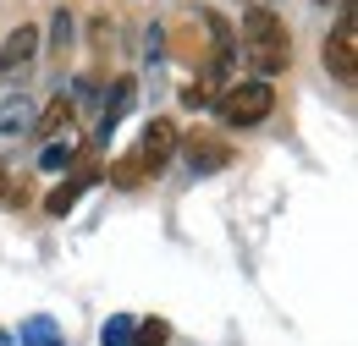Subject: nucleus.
Masks as SVG:
<instances>
[{
  "label": "nucleus",
  "instance_id": "obj_1",
  "mask_svg": "<svg viewBox=\"0 0 358 346\" xmlns=\"http://www.w3.org/2000/svg\"><path fill=\"white\" fill-rule=\"evenodd\" d=\"M237 50L248 55V66H254V77H281L287 66H292V39H287V22L270 11V6H248L243 11V39Z\"/></svg>",
  "mask_w": 358,
  "mask_h": 346
},
{
  "label": "nucleus",
  "instance_id": "obj_2",
  "mask_svg": "<svg viewBox=\"0 0 358 346\" xmlns=\"http://www.w3.org/2000/svg\"><path fill=\"white\" fill-rule=\"evenodd\" d=\"M270 110H275V88L265 77H237V83L226 88L221 99H215V116H221V127H259Z\"/></svg>",
  "mask_w": 358,
  "mask_h": 346
},
{
  "label": "nucleus",
  "instance_id": "obj_3",
  "mask_svg": "<svg viewBox=\"0 0 358 346\" xmlns=\"http://www.w3.org/2000/svg\"><path fill=\"white\" fill-rule=\"evenodd\" d=\"M320 61H325V72L336 83H358V11H353V0H342L336 28L320 44Z\"/></svg>",
  "mask_w": 358,
  "mask_h": 346
},
{
  "label": "nucleus",
  "instance_id": "obj_4",
  "mask_svg": "<svg viewBox=\"0 0 358 346\" xmlns=\"http://www.w3.org/2000/svg\"><path fill=\"white\" fill-rule=\"evenodd\" d=\"M177 121H171V116H155V121H149V132H143V143H138V171L143 176H160L166 171V165H171V160H177Z\"/></svg>",
  "mask_w": 358,
  "mask_h": 346
},
{
  "label": "nucleus",
  "instance_id": "obj_5",
  "mask_svg": "<svg viewBox=\"0 0 358 346\" xmlns=\"http://www.w3.org/2000/svg\"><path fill=\"white\" fill-rule=\"evenodd\" d=\"M182 154H187V165H193V176H215L231 165V143H221V137H210V132H193L187 143H177Z\"/></svg>",
  "mask_w": 358,
  "mask_h": 346
},
{
  "label": "nucleus",
  "instance_id": "obj_6",
  "mask_svg": "<svg viewBox=\"0 0 358 346\" xmlns=\"http://www.w3.org/2000/svg\"><path fill=\"white\" fill-rule=\"evenodd\" d=\"M34 55H39V28H34V22H22V28H11L6 44H0V72H22Z\"/></svg>",
  "mask_w": 358,
  "mask_h": 346
},
{
  "label": "nucleus",
  "instance_id": "obj_7",
  "mask_svg": "<svg viewBox=\"0 0 358 346\" xmlns=\"http://www.w3.org/2000/svg\"><path fill=\"white\" fill-rule=\"evenodd\" d=\"M94 181H99V171H78V176H66V181H61V187H55V193L45 198V215H72V204L89 193Z\"/></svg>",
  "mask_w": 358,
  "mask_h": 346
},
{
  "label": "nucleus",
  "instance_id": "obj_8",
  "mask_svg": "<svg viewBox=\"0 0 358 346\" xmlns=\"http://www.w3.org/2000/svg\"><path fill=\"white\" fill-rule=\"evenodd\" d=\"M66 127H72V99L61 93V99H50V105H45V116L34 121V132H39V137H55V132H66Z\"/></svg>",
  "mask_w": 358,
  "mask_h": 346
},
{
  "label": "nucleus",
  "instance_id": "obj_9",
  "mask_svg": "<svg viewBox=\"0 0 358 346\" xmlns=\"http://www.w3.org/2000/svg\"><path fill=\"white\" fill-rule=\"evenodd\" d=\"M17 341H22V346H61V330H55V319H45V313H34V319H22V330H17Z\"/></svg>",
  "mask_w": 358,
  "mask_h": 346
},
{
  "label": "nucleus",
  "instance_id": "obj_10",
  "mask_svg": "<svg viewBox=\"0 0 358 346\" xmlns=\"http://www.w3.org/2000/svg\"><path fill=\"white\" fill-rule=\"evenodd\" d=\"M127 105H133V83L122 77V83H116V93L105 99V110H99V137H110V132H116V121H122V110H127Z\"/></svg>",
  "mask_w": 358,
  "mask_h": 346
},
{
  "label": "nucleus",
  "instance_id": "obj_11",
  "mask_svg": "<svg viewBox=\"0 0 358 346\" xmlns=\"http://www.w3.org/2000/svg\"><path fill=\"white\" fill-rule=\"evenodd\" d=\"M72 154H78V143H72V137H50L45 154H39V171H66V165H72Z\"/></svg>",
  "mask_w": 358,
  "mask_h": 346
},
{
  "label": "nucleus",
  "instance_id": "obj_12",
  "mask_svg": "<svg viewBox=\"0 0 358 346\" xmlns=\"http://www.w3.org/2000/svg\"><path fill=\"white\" fill-rule=\"evenodd\" d=\"M22 121H28V99H22V93H11V99L0 105V137L22 132Z\"/></svg>",
  "mask_w": 358,
  "mask_h": 346
},
{
  "label": "nucleus",
  "instance_id": "obj_13",
  "mask_svg": "<svg viewBox=\"0 0 358 346\" xmlns=\"http://www.w3.org/2000/svg\"><path fill=\"white\" fill-rule=\"evenodd\" d=\"M171 341V324L166 319H143V324H133V346H166Z\"/></svg>",
  "mask_w": 358,
  "mask_h": 346
},
{
  "label": "nucleus",
  "instance_id": "obj_14",
  "mask_svg": "<svg viewBox=\"0 0 358 346\" xmlns=\"http://www.w3.org/2000/svg\"><path fill=\"white\" fill-rule=\"evenodd\" d=\"M133 324H138V319H127V313H116V319H105V330H99V341H105V346H133Z\"/></svg>",
  "mask_w": 358,
  "mask_h": 346
},
{
  "label": "nucleus",
  "instance_id": "obj_15",
  "mask_svg": "<svg viewBox=\"0 0 358 346\" xmlns=\"http://www.w3.org/2000/svg\"><path fill=\"white\" fill-rule=\"evenodd\" d=\"M50 33H55V39H50V50H61V55H66V44H72V11H66V6L55 11V22H50Z\"/></svg>",
  "mask_w": 358,
  "mask_h": 346
},
{
  "label": "nucleus",
  "instance_id": "obj_16",
  "mask_svg": "<svg viewBox=\"0 0 358 346\" xmlns=\"http://www.w3.org/2000/svg\"><path fill=\"white\" fill-rule=\"evenodd\" d=\"M138 181H143V171H138V160L127 154V160L116 165V187H138Z\"/></svg>",
  "mask_w": 358,
  "mask_h": 346
},
{
  "label": "nucleus",
  "instance_id": "obj_17",
  "mask_svg": "<svg viewBox=\"0 0 358 346\" xmlns=\"http://www.w3.org/2000/svg\"><path fill=\"white\" fill-rule=\"evenodd\" d=\"M0 198H6V171H0Z\"/></svg>",
  "mask_w": 358,
  "mask_h": 346
},
{
  "label": "nucleus",
  "instance_id": "obj_18",
  "mask_svg": "<svg viewBox=\"0 0 358 346\" xmlns=\"http://www.w3.org/2000/svg\"><path fill=\"white\" fill-rule=\"evenodd\" d=\"M320 6H331V0H320Z\"/></svg>",
  "mask_w": 358,
  "mask_h": 346
}]
</instances>
